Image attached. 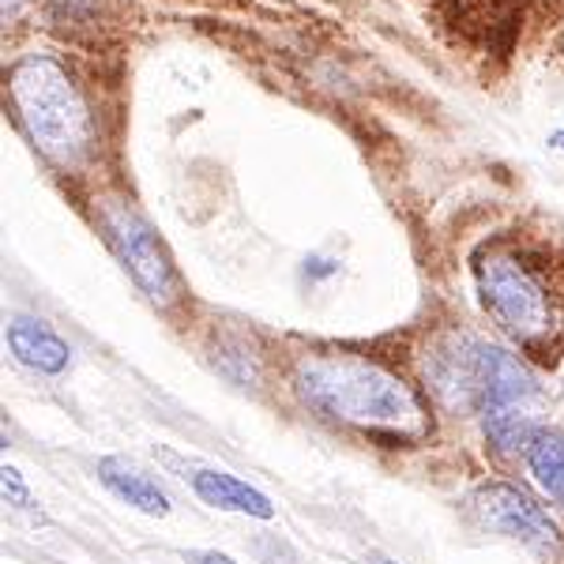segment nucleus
<instances>
[{
	"label": "nucleus",
	"mask_w": 564,
	"mask_h": 564,
	"mask_svg": "<svg viewBox=\"0 0 564 564\" xmlns=\"http://www.w3.org/2000/svg\"><path fill=\"white\" fill-rule=\"evenodd\" d=\"M297 395L324 417L366 433H395L399 441L425 433V406L395 372L350 354L302 358L294 372Z\"/></svg>",
	"instance_id": "1"
},
{
	"label": "nucleus",
	"mask_w": 564,
	"mask_h": 564,
	"mask_svg": "<svg viewBox=\"0 0 564 564\" xmlns=\"http://www.w3.org/2000/svg\"><path fill=\"white\" fill-rule=\"evenodd\" d=\"M12 106L45 159L76 166L90 151V113L57 61L26 57L12 72Z\"/></svg>",
	"instance_id": "2"
},
{
	"label": "nucleus",
	"mask_w": 564,
	"mask_h": 564,
	"mask_svg": "<svg viewBox=\"0 0 564 564\" xmlns=\"http://www.w3.org/2000/svg\"><path fill=\"white\" fill-rule=\"evenodd\" d=\"M102 223H106L109 245L117 249V257H121L124 271L135 279V286H140L159 308L174 305L181 297V279L166 257V249H162V241L154 238L151 226L135 212H129V207H117V204L106 207Z\"/></svg>",
	"instance_id": "3"
},
{
	"label": "nucleus",
	"mask_w": 564,
	"mask_h": 564,
	"mask_svg": "<svg viewBox=\"0 0 564 564\" xmlns=\"http://www.w3.org/2000/svg\"><path fill=\"white\" fill-rule=\"evenodd\" d=\"M478 290L494 321L516 339H534L550 327V302L523 263L489 257L478 268Z\"/></svg>",
	"instance_id": "4"
},
{
	"label": "nucleus",
	"mask_w": 564,
	"mask_h": 564,
	"mask_svg": "<svg viewBox=\"0 0 564 564\" xmlns=\"http://www.w3.org/2000/svg\"><path fill=\"white\" fill-rule=\"evenodd\" d=\"M470 508H475V516L489 527V531L523 542L531 553L553 557V553L561 550L557 523H553L550 512H545L531 494H523L520 486H505V481L481 486L478 494L470 497Z\"/></svg>",
	"instance_id": "5"
},
{
	"label": "nucleus",
	"mask_w": 564,
	"mask_h": 564,
	"mask_svg": "<svg viewBox=\"0 0 564 564\" xmlns=\"http://www.w3.org/2000/svg\"><path fill=\"white\" fill-rule=\"evenodd\" d=\"M8 347H12V354L26 369L50 372V377L65 369L72 358L68 343L61 339L53 327H45L42 321H31V316H20V321L8 324Z\"/></svg>",
	"instance_id": "6"
},
{
	"label": "nucleus",
	"mask_w": 564,
	"mask_h": 564,
	"mask_svg": "<svg viewBox=\"0 0 564 564\" xmlns=\"http://www.w3.org/2000/svg\"><path fill=\"white\" fill-rule=\"evenodd\" d=\"M193 489L204 505L223 508V512H241V516H257V520H271L275 516V505L252 489L249 481L226 475V470H199L193 475Z\"/></svg>",
	"instance_id": "7"
},
{
	"label": "nucleus",
	"mask_w": 564,
	"mask_h": 564,
	"mask_svg": "<svg viewBox=\"0 0 564 564\" xmlns=\"http://www.w3.org/2000/svg\"><path fill=\"white\" fill-rule=\"evenodd\" d=\"M98 478H102V486L117 500H124V505L140 508V512H148V516H170V497L159 489V481H151L140 467H132L129 459H117V456L102 459L98 463Z\"/></svg>",
	"instance_id": "8"
},
{
	"label": "nucleus",
	"mask_w": 564,
	"mask_h": 564,
	"mask_svg": "<svg viewBox=\"0 0 564 564\" xmlns=\"http://www.w3.org/2000/svg\"><path fill=\"white\" fill-rule=\"evenodd\" d=\"M539 433V422H534V414L527 406H508V411L486 414V436L500 456H527Z\"/></svg>",
	"instance_id": "9"
},
{
	"label": "nucleus",
	"mask_w": 564,
	"mask_h": 564,
	"mask_svg": "<svg viewBox=\"0 0 564 564\" xmlns=\"http://www.w3.org/2000/svg\"><path fill=\"white\" fill-rule=\"evenodd\" d=\"M527 463H531V470H534V478H539V486L545 489V497L564 508V433L542 430L534 436L531 452H527Z\"/></svg>",
	"instance_id": "10"
},
{
	"label": "nucleus",
	"mask_w": 564,
	"mask_h": 564,
	"mask_svg": "<svg viewBox=\"0 0 564 564\" xmlns=\"http://www.w3.org/2000/svg\"><path fill=\"white\" fill-rule=\"evenodd\" d=\"M0 486H4V500H8V505H15V508H31L34 505L31 489H26V481H23V475L15 467L0 470Z\"/></svg>",
	"instance_id": "11"
},
{
	"label": "nucleus",
	"mask_w": 564,
	"mask_h": 564,
	"mask_svg": "<svg viewBox=\"0 0 564 564\" xmlns=\"http://www.w3.org/2000/svg\"><path fill=\"white\" fill-rule=\"evenodd\" d=\"M185 564H238V561L226 557V553H218V550H188Z\"/></svg>",
	"instance_id": "12"
},
{
	"label": "nucleus",
	"mask_w": 564,
	"mask_h": 564,
	"mask_svg": "<svg viewBox=\"0 0 564 564\" xmlns=\"http://www.w3.org/2000/svg\"><path fill=\"white\" fill-rule=\"evenodd\" d=\"M380 564H391V561H380Z\"/></svg>",
	"instance_id": "13"
}]
</instances>
